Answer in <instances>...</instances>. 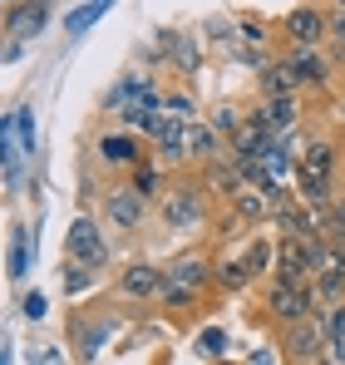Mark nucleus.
<instances>
[{"label": "nucleus", "instance_id": "f257e3e1", "mask_svg": "<svg viewBox=\"0 0 345 365\" xmlns=\"http://www.w3.org/2000/svg\"><path fill=\"white\" fill-rule=\"evenodd\" d=\"M104 114L123 128H138V133H148L153 119L163 114V84L143 69V64H133V69H123L114 84H109V94H104V104H99Z\"/></svg>", "mask_w": 345, "mask_h": 365}, {"label": "nucleus", "instance_id": "f03ea898", "mask_svg": "<svg viewBox=\"0 0 345 365\" xmlns=\"http://www.w3.org/2000/svg\"><path fill=\"white\" fill-rule=\"evenodd\" d=\"M158 222L182 237L212 227V192L202 187V178H187V173L168 178V187L158 192Z\"/></svg>", "mask_w": 345, "mask_h": 365}, {"label": "nucleus", "instance_id": "7ed1b4c3", "mask_svg": "<svg viewBox=\"0 0 345 365\" xmlns=\"http://www.w3.org/2000/svg\"><path fill=\"white\" fill-rule=\"evenodd\" d=\"M118 331H123V311L109 302H84L69 311V321H64V336H69V351H74V361H99L104 356V346L114 341Z\"/></svg>", "mask_w": 345, "mask_h": 365}, {"label": "nucleus", "instance_id": "20e7f679", "mask_svg": "<svg viewBox=\"0 0 345 365\" xmlns=\"http://www.w3.org/2000/svg\"><path fill=\"white\" fill-rule=\"evenodd\" d=\"M148 197L133 187L128 178H114L104 192H99V222L114 232L118 242H138L143 237V227H148Z\"/></svg>", "mask_w": 345, "mask_h": 365}, {"label": "nucleus", "instance_id": "39448f33", "mask_svg": "<svg viewBox=\"0 0 345 365\" xmlns=\"http://www.w3.org/2000/svg\"><path fill=\"white\" fill-rule=\"evenodd\" d=\"M89 153H94V163H99L109 178H128V173L153 153V143H148V133H138V128L109 123V128H99V133H94Z\"/></svg>", "mask_w": 345, "mask_h": 365}, {"label": "nucleus", "instance_id": "423d86ee", "mask_svg": "<svg viewBox=\"0 0 345 365\" xmlns=\"http://www.w3.org/2000/svg\"><path fill=\"white\" fill-rule=\"evenodd\" d=\"M316 306H321L316 282H282V277H267V292H262V321H267L272 331H282V326H291V321L311 316Z\"/></svg>", "mask_w": 345, "mask_h": 365}, {"label": "nucleus", "instance_id": "0eeeda50", "mask_svg": "<svg viewBox=\"0 0 345 365\" xmlns=\"http://www.w3.org/2000/svg\"><path fill=\"white\" fill-rule=\"evenodd\" d=\"M64 257H69V262H84V267H94V272H104V267L114 262L109 227L99 222V212L79 207V217L64 227Z\"/></svg>", "mask_w": 345, "mask_h": 365}, {"label": "nucleus", "instance_id": "6e6552de", "mask_svg": "<svg viewBox=\"0 0 345 365\" xmlns=\"http://www.w3.org/2000/svg\"><path fill=\"white\" fill-rule=\"evenodd\" d=\"M277 336H282V361H291V365H321L326 351H331V331H326V321L316 311L282 326Z\"/></svg>", "mask_w": 345, "mask_h": 365}, {"label": "nucleus", "instance_id": "1a4fd4ad", "mask_svg": "<svg viewBox=\"0 0 345 365\" xmlns=\"http://www.w3.org/2000/svg\"><path fill=\"white\" fill-rule=\"evenodd\" d=\"M282 55L291 60L296 79H301V94H321V89L336 84V69H341V64L331 60L326 45H282Z\"/></svg>", "mask_w": 345, "mask_h": 365}, {"label": "nucleus", "instance_id": "9d476101", "mask_svg": "<svg viewBox=\"0 0 345 365\" xmlns=\"http://www.w3.org/2000/svg\"><path fill=\"white\" fill-rule=\"evenodd\" d=\"M153 45H158V55L168 60V69H177V79H197L202 74V40L192 35V30H172V25H158V35H153Z\"/></svg>", "mask_w": 345, "mask_h": 365}, {"label": "nucleus", "instance_id": "9b49d317", "mask_svg": "<svg viewBox=\"0 0 345 365\" xmlns=\"http://www.w3.org/2000/svg\"><path fill=\"white\" fill-rule=\"evenodd\" d=\"M163 287V262H148V257H133L114 272V297L118 302H153Z\"/></svg>", "mask_w": 345, "mask_h": 365}, {"label": "nucleus", "instance_id": "f8f14e48", "mask_svg": "<svg viewBox=\"0 0 345 365\" xmlns=\"http://www.w3.org/2000/svg\"><path fill=\"white\" fill-rule=\"evenodd\" d=\"M326 30H331V10L301 0L282 20V45H326Z\"/></svg>", "mask_w": 345, "mask_h": 365}, {"label": "nucleus", "instance_id": "ddd939ff", "mask_svg": "<svg viewBox=\"0 0 345 365\" xmlns=\"http://www.w3.org/2000/svg\"><path fill=\"white\" fill-rule=\"evenodd\" d=\"M212 252L207 247H187V252H177L163 262V282H182V287H202V292H217L212 287Z\"/></svg>", "mask_w": 345, "mask_h": 365}, {"label": "nucleus", "instance_id": "4468645a", "mask_svg": "<svg viewBox=\"0 0 345 365\" xmlns=\"http://www.w3.org/2000/svg\"><path fill=\"white\" fill-rule=\"evenodd\" d=\"M257 119L267 123L272 133H291V128H306V109H301V94H257Z\"/></svg>", "mask_w": 345, "mask_h": 365}, {"label": "nucleus", "instance_id": "2eb2a0df", "mask_svg": "<svg viewBox=\"0 0 345 365\" xmlns=\"http://www.w3.org/2000/svg\"><path fill=\"white\" fill-rule=\"evenodd\" d=\"M50 10L55 5H40V0H15V5H5V20H0V30L10 35V40H35V35H45V25H50Z\"/></svg>", "mask_w": 345, "mask_h": 365}, {"label": "nucleus", "instance_id": "dca6fc26", "mask_svg": "<svg viewBox=\"0 0 345 365\" xmlns=\"http://www.w3.org/2000/svg\"><path fill=\"white\" fill-rule=\"evenodd\" d=\"M272 277H282V282H311L306 232H277V262H272Z\"/></svg>", "mask_w": 345, "mask_h": 365}, {"label": "nucleus", "instance_id": "f3484780", "mask_svg": "<svg viewBox=\"0 0 345 365\" xmlns=\"http://www.w3.org/2000/svg\"><path fill=\"white\" fill-rule=\"evenodd\" d=\"M182 133H187V119H177V114H158L153 128H148V143H153V158H163L168 168H187V158H182Z\"/></svg>", "mask_w": 345, "mask_h": 365}, {"label": "nucleus", "instance_id": "a211bd4d", "mask_svg": "<svg viewBox=\"0 0 345 365\" xmlns=\"http://www.w3.org/2000/svg\"><path fill=\"white\" fill-rule=\"evenodd\" d=\"M227 153V138L212 128L207 119H187V133H182V158H187V168H202V163H212V158H222Z\"/></svg>", "mask_w": 345, "mask_h": 365}, {"label": "nucleus", "instance_id": "6ab92c4d", "mask_svg": "<svg viewBox=\"0 0 345 365\" xmlns=\"http://www.w3.org/2000/svg\"><path fill=\"white\" fill-rule=\"evenodd\" d=\"M207 297H217V292H202V287H182V282H163L153 302L163 306V316H172V321H192V316L202 311V302H207Z\"/></svg>", "mask_w": 345, "mask_h": 365}, {"label": "nucleus", "instance_id": "aec40b11", "mask_svg": "<svg viewBox=\"0 0 345 365\" xmlns=\"http://www.w3.org/2000/svg\"><path fill=\"white\" fill-rule=\"evenodd\" d=\"M296 168H311V173H336L341 168V143L331 133H306L301 148H296Z\"/></svg>", "mask_w": 345, "mask_h": 365}, {"label": "nucleus", "instance_id": "412c9836", "mask_svg": "<svg viewBox=\"0 0 345 365\" xmlns=\"http://www.w3.org/2000/svg\"><path fill=\"white\" fill-rule=\"evenodd\" d=\"M252 282H257V277H252L247 252H232V257H217V262H212V287H217V297H242Z\"/></svg>", "mask_w": 345, "mask_h": 365}, {"label": "nucleus", "instance_id": "4be33fe9", "mask_svg": "<svg viewBox=\"0 0 345 365\" xmlns=\"http://www.w3.org/2000/svg\"><path fill=\"white\" fill-rule=\"evenodd\" d=\"M336 192H341L336 173H311V168H296V197H301L311 212H326V207L336 202Z\"/></svg>", "mask_w": 345, "mask_h": 365}, {"label": "nucleus", "instance_id": "5701e85b", "mask_svg": "<svg viewBox=\"0 0 345 365\" xmlns=\"http://www.w3.org/2000/svg\"><path fill=\"white\" fill-rule=\"evenodd\" d=\"M257 94H301V79H296L287 55H272L257 69Z\"/></svg>", "mask_w": 345, "mask_h": 365}, {"label": "nucleus", "instance_id": "b1692460", "mask_svg": "<svg viewBox=\"0 0 345 365\" xmlns=\"http://www.w3.org/2000/svg\"><path fill=\"white\" fill-rule=\"evenodd\" d=\"M30 262H35V252H30V227H25V222H10V257H5V277H10V287H25Z\"/></svg>", "mask_w": 345, "mask_h": 365}, {"label": "nucleus", "instance_id": "393cba45", "mask_svg": "<svg viewBox=\"0 0 345 365\" xmlns=\"http://www.w3.org/2000/svg\"><path fill=\"white\" fill-rule=\"evenodd\" d=\"M94 282H99V272H94V267H84V262H69V257H64V267H59V287H64V297H74V302H79Z\"/></svg>", "mask_w": 345, "mask_h": 365}, {"label": "nucleus", "instance_id": "a878e982", "mask_svg": "<svg viewBox=\"0 0 345 365\" xmlns=\"http://www.w3.org/2000/svg\"><path fill=\"white\" fill-rule=\"evenodd\" d=\"M109 5H114V0H89V5L69 10V15H64V35H69V40H79L89 25H99V20H104V10H109Z\"/></svg>", "mask_w": 345, "mask_h": 365}, {"label": "nucleus", "instance_id": "bb28decb", "mask_svg": "<svg viewBox=\"0 0 345 365\" xmlns=\"http://www.w3.org/2000/svg\"><path fill=\"white\" fill-rule=\"evenodd\" d=\"M237 40L252 45V50H272V30H267V20H257V15H237Z\"/></svg>", "mask_w": 345, "mask_h": 365}, {"label": "nucleus", "instance_id": "cd10ccee", "mask_svg": "<svg viewBox=\"0 0 345 365\" xmlns=\"http://www.w3.org/2000/svg\"><path fill=\"white\" fill-rule=\"evenodd\" d=\"M242 252H247V262H252V277H267L272 262H277V237H272V242H267V237H252Z\"/></svg>", "mask_w": 345, "mask_h": 365}, {"label": "nucleus", "instance_id": "c85d7f7f", "mask_svg": "<svg viewBox=\"0 0 345 365\" xmlns=\"http://www.w3.org/2000/svg\"><path fill=\"white\" fill-rule=\"evenodd\" d=\"M192 346H197V356H207V361H222L232 341H227V331H222V326H202Z\"/></svg>", "mask_w": 345, "mask_h": 365}, {"label": "nucleus", "instance_id": "c756f323", "mask_svg": "<svg viewBox=\"0 0 345 365\" xmlns=\"http://www.w3.org/2000/svg\"><path fill=\"white\" fill-rule=\"evenodd\" d=\"M15 138H20L25 158H35V153H40V138H35V109H30V104H20V109H15Z\"/></svg>", "mask_w": 345, "mask_h": 365}, {"label": "nucleus", "instance_id": "7c9ffc66", "mask_svg": "<svg viewBox=\"0 0 345 365\" xmlns=\"http://www.w3.org/2000/svg\"><path fill=\"white\" fill-rule=\"evenodd\" d=\"M163 109H168V114H177V119H197V99H192L187 79H182L177 89H163Z\"/></svg>", "mask_w": 345, "mask_h": 365}, {"label": "nucleus", "instance_id": "2f4dec72", "mask_svg": "<svg viewBox=\"0 0 345 365\" xmlns=\"http://www.w3.org/2000/svg\"><path fill=\"white\" fill-rule=\"evenodd\" d=\"M326 50H331V60L345 69V10L331 5V30H326Z\"/></svg>", "mask_w": 345, "mask_h": 365}, {"label": "nucleus", "instance_id": "473e14b6", "mask_svg": "<svg viewBox=\"0 0 345 365\" xmlns=\"http://www.w3.org/2000/svg\"><path fill=\"white\" fill-rule=\"evenodd\" d=\"M316 316L326 321L331 341H345V302H321V306H316Z\"/></svg>", "mask_w": 345, "mask_h": 365}, {"label": "nucleus", "instance_id": "72a5a7b5", "mask_svg": "<svg viewBox=\"0 0 345 365\" xmlns=\"http://www.w3.org/2000/svg\"><path fill=\"white\" fill-rule=\"evenodd\" d=\"M207 123H212L222 138H232L237 123H242V114H237V104H212V109H207Z\"/></svg>", "mask_w": 345, "mask_h": 365}, {"label": "nucleus", "instance_id": "f704fd0d", "mask_svg": "<svg viewBox=\"0 0 345 365\" xmlns=\"http://www.w3.org/2000/svg\"><path fill=\"white\" fill-rule=\"evenodd\" d=\"M321 222H326V237H341L345 242V187L336 192V202L321 212Z\"/></svg>", "mask_w": 345, "mask_h": 365}, {"label": "nucleus", "instance_id": "c9c22d12", "mask_svg": "<svg viewBox=\"0 0 345 365\" xmlns=\"http://www.w3.org/2000/svg\"><path fill=\"white\" fill-rule=\"evenodd\" d=\"M45 311H50V297L45 292H25L20 297V316L25 321H45Z\"/></svg>", "mask_w": 345, "mask_h": 365}, {"label": "nucleus", "instance_id": "e433bc0d", "mask_svg": "<svg viewBox=\"0 0 345 365\" xmlns=\"http://www.w3.org/2000/svg\"><path fill=\"white\" fill-rule=\"evenodd\" d=\"M247 361H252V365H272V361H282V351H267V346H257V351H247Z\"/></svg>", "mask_w": 345, "mask_h": 365}, {"label": "nucleus", "instance_id": "4c0bfd02", "mask_svg": "<svg viewBox=\"0 0 345 365\" xmlns=\"http://www.w3.org/2000/svg\"><path fill=\"white\" fill-rule=\"evenodd\" d=\"M331 114H336V128H341V138H345V89L336 94V109H331Z\"/></svg>", "mask_w": 345, "mask_h": 365}, {"label": "nucleus", "instance_id": "58836bf2", "mask_svg": "<svg viewBox=\"0 0 345 365\" xmlns=\"http://www.w3.org/2000/svg\"><path fill=\"white\" fill-rule=\"evenodd\" d=\"M331 5H336V10H345V0H331Z\"/></svg>", "mask_w": 345, "mask_h": 365}, {"label": "nucleus", "instance_id": "ea45409f", "mask_svg": "<svg viewBox=\"0 0 345 365\" xmlns=\"http://www.w3.org/2000/svg\"><path fill=\"white\" fill-rule=\"evenodd\" d=\"M341 187H345V168H341Z\"/></svg>", "mask_w": 345, "mask_h": 365}, {"label": "nucleus", "instance_id": "a19ab883", "mask_svg": "<svg viewBox=\"0 0 345 365\" xmlns=\"http://www.w3.org/2000/svg\"><path fill=\"white\" fill-rule=\"evenodd\" d=\"M40 5H55V0H40Z\"/></svg>", "mask_w": 345, "mask_h": 365}, {"label": "nucleus", "instance_id": "79ce46f5", "mask_svg": "<svg viewBox=\"0 0 345 365\" xmlns=\"http://www.w3.org/2000/svg\"><path fill=\"white\" fill-rule=\"evenodd\" d=\"M0 5H15V0H0Z\"/></svg>", "mask_w": 345, "mask_h": 365}]
</instances>
